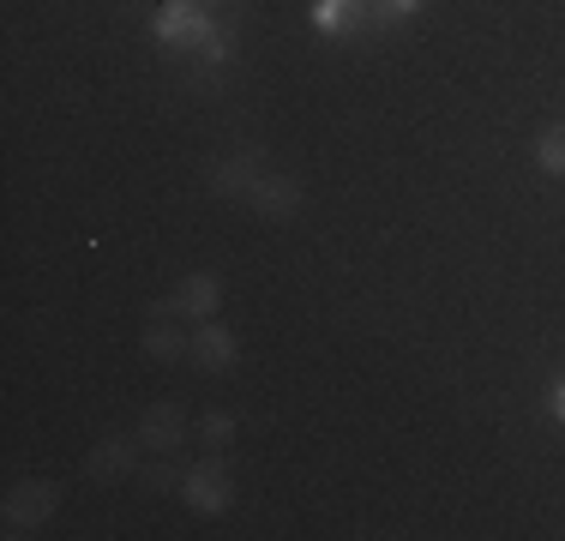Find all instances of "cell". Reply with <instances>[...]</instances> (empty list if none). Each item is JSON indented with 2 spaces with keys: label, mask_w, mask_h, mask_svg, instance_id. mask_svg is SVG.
<instances>
[{
  "label": "cell",
  "mask_w": 565,
  "mask_h": 541,
  "mask_svg": "<svg viewBox=\"0 0 565 541\" xmlns=\"http://www.w3.org/2000/svg\"><path fill=\"white\" fill-rule=\"evenodd\" d=\"M55 506H61V487L55 481H19L7 494V511H0V518H7L12 535H31V530H43V523L55 518Z\"/></svg>",
  "instance_id": "6da1fadb"
},
{
  "label": "cell",
  "mask_w": 565,
  "mask_h": 541,
  "mask_svg": "<svg viewBox=\"0 0 565 541\" xmlns=\"http://www.w3.org/2000/svg\"><path fill=\"white\" fill-rule=\"evenodd\" d=\"M223 301V283L211 277V270H193V277H181V289L169 295V301L151 307V319H211Z\"/></svg>",
  "instance_id": "7a4b0ae2"
},
{
  "label": "cell",
  "mask_w": 565,
  "mask_h": 541,
  "mask_svg": "<svg viewBox=\"0 0 565 541\" xmlns=\"http://www.w3.org/2000/svg\"><path fill=\"white\" fill-rule=\"evenodd\" d=\"M181 499L199 511V518L228 511V469H223V457H205V464L186 469V476H181Z\"/></svg>",
  "instance_id": "3957f363"
},
{
  "label": "cell",
  "mask_w": 565,
  "mask_h": 541,
  "mask_svg": "<svg viewBox=\"0 0 565 541\" xmlns=\"http://www.w3.org/2000/svg\"><path fill=\"white\" fill-rule=\"evenodd\" d=\"M139 439H145V452H181V439H186V410L181 403H151V410L139 415Z\"/></svg>",
  "instance_id": "277c9868"
},
{
  "label": "cell",
  "mask_w": 565,
  "mask_h": 541,
  "mask_svg": "<svg viewBox=\"0 0 565 541\" xmlns=\"http://www.w3.org/2000/svg\"><path fill=\"white\" fill-rule=\"evenodd\" d=\"M139 433H132V439H120V433H115V439H103L97 445V452H90L85 457V476L90 481H120V476H139Z\"/></svg>",
  "instance_id": "5b68a950"
},
{
  "label": "cell",
  "mask_w": 565,
  "mask_h": 541,
  "mask_svg": "<svg viewBox=\"0 0 565 541\" xmlns=\"http://www.w3.org/2000/svg\"><path fill=\"white\" fill-rule=\"evenodd\" d=\"M265 181V162L259 151H241V157H228L217 162V174H211V187H217L223 199H253V187Z\"/></svg>",
  "instance_id": "8992f818"
},
{
  "label": "cell",
  "mask_w": 565,
  "mask_h": 541,
  "mask_svg": "<svg viewBox=\"0 0 565 541\" xmlns=\"http://www.w3.org/2000/svg\"><path fill=\"white\" fill-rule=\"evenodd\" d=\"M157 36H163V43H205L211 19L199 7H186V0H169V7L157 12Z\"/></svg>",
  "instance_id": "52a82bcc"
},
{
  "label": "cell",
  "mask_w": 565,
  "mask_h": 541,
  "mask_svg": "<svg viewBox=\"0 0 565 541\" xmlns=\"http://www.w3.org/2000/svg\"><path fill=\"white\" fill-rule=\"evenodd\" d=\"M253 205L265 216H295L301 211V181H289V174H265L259 187H253Z\"/></svg>",
  "instance_id": "ba28073f"
},
{
  "label": "cell",
  "mask_w": 565,
  "mask_h": 541,
  "mask_svg": "<svg viewBox=\"0 0 565 541\" xmlns=\"http://www.w3.org/2000/svg\"><path fill=\"white\" fill-rule=\"evenodd\" d=\"M193 361L205 373H223V368H235V337L223 331V325H205V331L193 337Z\"/></svg>",
  "instance_id": "9c48e42d"
},
{
  "label": "cell",
  "mask_w": 565,
  "mask_h": 541,
  "mask_svg": "<svg viewBox=\"0 0 565 541\" xmlns=\"http://www.w3.org/2000/svg\"><path fill=\"white\" fill-rule=\"evenodd\" d=\"M313 24L319 31H355V24H367V0H313Z\"/></svg>",
  "instance_id": "30bf717a"
},
{
  "label": "cell",
  "mask_w": 565,
  "mask_h": 541,
  "mask_svg": "<svg viewBox=\"0 0 565 541\" xmlns=\"http://www.w3.org/2000/svg\"><path fill=\"white\" fill-rule=\"evenodd\" d=\"M145 356H157V361H181V356H193V337H181L174 325L151 319V325H145Z\"/></svg>",
  "instance_id": "8fae6325"
},
{
  "label": "cell",
  "mask_w": 565,
  "mask_h": 541,
  "mask_svg": "<svg viewBox=\"0 0 565 541\" xmlns=\"http://www.w3.org/2000/svg\"><path fill=\"white\" fill-rule=\"evenodd\" d=\"M535 162H542L547 174H565V120L542 127V139H535Z\"/></svg>",
  "instance_id": "7c38bea8"
},
{
  "label": "cell",
  "mask_w": 565,
  "mask_h": 541,
  "mask_svg": "<svg viewBox=\"0 0 565 541\" xmlns=\"http://www.w3.org/2000/svg\"><path fill=\"white\" fill-rule=\"evenodd\" d=\"M199 439H205L211 452H223V445L235 439V415H228V410H211L205 422H199Z\"/></svg>",
  "instance_id": "4fadbf2b"
},
{
  "label": "cell",
  "mask_w": 565,
  "mask_h": 541,
  "mask_svg": "<svg viewBox=\"0 0 565 541\" xmlns=\"http://www.w3.org/2000/svg\"><path fill=\"white\" fill-rule=\"evenodd\" d=\"M181 476H186V469H169V464H145V469H139V481L151 487V494H169V487H181Z\"/></svg>",
  "instance_id": "5bb4252c"
},
{
  "label": "cell",
  "mask_w": 565,
  "mask_h": 541,
  "mask_svg": "<svg viewBox=\"0 0 565 541\" xmlns=\"http://www.w3.org/2000/svg\"><path fill=\"white\" fill-rule=\"evenodd\" d=\"M199 49H205V54H211V61H228V36H223V31H211V36H205V43H199Z\"/></svg>",
  "instance_id": "9a60e30c"
},
{
  "label": "cell",
  "mask_w": 565,
  "mask_h": 541,
  "mask_svg": "<svg viewBox=\"0 0 565 541\" xmlns=\"http://www.w3.org/2000/svg\"><path fill=\"white\" fill-rule=\"evenodd\" d=\"M554 415H559V422H565V379H559V385H554Z\"/></svg>",
  "instance_id": "2e32d148"
},
{
  "label": "cell",
  "mask_w": 565,
  "mask_h": 541,
  "mask_svg": "<svg viewBox=\"0 0 565 541\" xmlns=\"http://www.w3.org/2000/svg\"><path fill=\"white\" fill-rule=\"evenodd\" d=\"M392 7H397V12H415V7H422V0H392Z\"/></svg>",
  "instance_id": "e0dca14e"
}]
</instances>
